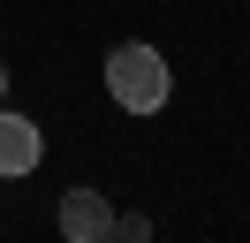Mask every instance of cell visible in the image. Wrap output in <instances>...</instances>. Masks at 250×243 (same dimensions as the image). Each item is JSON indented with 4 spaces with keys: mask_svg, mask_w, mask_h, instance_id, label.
<instances>
[{
    "mask_svg": "<svg viewBox=\"0 0 250 243\" xmlns=\"http://www.w3.org/2000/svg\"><path fill=\"white\" fill-rule=\"evenodd\" d=\"M106 91H114V106H129V114H159L167 91H174V69H167L159 46L129 38V46H114V53H106Z\"/></svg>",
    "mask_w": 250,
    "mask_h": 243,
    "instance_id": "obj_1",
    "label": "cell"
},
{
    "mask_svg": "<svg viewBox=\"0 0 250 243\" xmlns=\"http://www.w3.org/2000/svg\"><path fill=\"white\" fill-rule=\"evenodd\" d=\"M61 236H68V243H106V236H114L106 190H68V197H61Z\"/></svg>",
    "mask_w": 250,
    "mask_h": 243,
    "instance_id": "obj_2",
    "label": "cell"
},
{
    "mask_svg": "<svg viewBox=\"0 0 250 243\" xmlns=\"http://www.w3.org/2000/svg\"><path fill=\"white\" fill-rule=\"evenodd\" d=\"M38 152H46L38 122H31V114H16V106H0V175H31Z\"/></svg>",
    "mask_w": 250,
    "mask_h": 243,
    "instance_id": "obj_3",
    "label": "cell"
},
{
    "mask_svg": "<svg viewBox=\"0 0 250 243\" xmlns=\"http://www.w3.org/2000/svg\"><path fill=\"white\" fill-rule=\"evenodd\" d=\"M0 91H8V69H0Z\"/></svg>",
    "mask_w": 250,
    "mask_h": 243,
    "instance_id": "obj_4",
    "label": "cell"
}]
</instances>
